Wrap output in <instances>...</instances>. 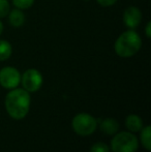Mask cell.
I'll list each match as a JSON object with an SVG mask.
<instances>
[{"label":"cell","instance_id":"obj_1","mask_svg":"<svg viewBox=\"0 0 151 152\" xmlns=\"http://www.w3.org/2000/svg\"><path fill=\"white\" fill-rule=\"evenodd\" d=\"M30 93L23 88L10 89L5 96V109L12 118L20 120L27 116L30 110Z\"/></svg>","mask_w":151,"mask_h":152},{"label":"cell","instance_id":"obj_2","mask_svg":"<svg viewBox=\"0 0 151 152\" xmlns=\"http://www.w3.org/2000/svg\"><path fill=\"white\" fill-rule=\"evenodd\" d=\"M142 38L133 29L123 31L114 42V51L121 58H131L139 53L142 48Z\"/></svg>","mask_w":151,"mask_h":152},{"label":"cell","instance_id":"obj_18","mask_svg":"<svg viewBox=\"0 0 151 152\" xmlns=\"http://www.w3.org/2000/svg\"><path fill=\"white\" fill-rule=\"evenodd\" d=\"M3 30H4V25H3V23H2L1 19H0V35L2 34V32H3Z\"/></svg>","mask_w":151,"mask_h":152},{"label":"cell","instance_id":"obj_11","mask_svg":"<svg viewBox=\"0 0 151 152\" xmlns=\"http://www.w3.org/2000/svg\"><path fill=\"white\" fill-rule=\"evenodd\" d=\"M12 55V46L8 40L0 39V61H6Z\"/></svg>","mask_w":151,"mask_h":152},{"label":"cell","instance_id":"obj_8","mask_svg":"<svg viewBox=\"0 0 151 152\" xmlns=\"http://www.w3.org/2000/svg\"><path fill=\"white\" fill-rule=\"evenodd\" d=\"M8 23L14 28H21L26 22V17H25L24 10H19V8H12L9 10L7 17Z\"/></svg>","mask_w":151,"mask_h":152},{"label":"cell","instance_id":"obj_6","mask_svg":"<svg viewBox=\"0 0 151 152\" xmlns=\"http://www.w3.org/2000/svg\"><path fill=\"white\" fill-rule=\"evenodd\" d=\"M21 83V72L14 66H5L0 69V85L10 90L17 88Z\"/></svg>","mask_w":151,"mask_h":152},{"label":"cell","instance_id":"obj_16","mask_svg":"<svg viewBox=\"0 0 151 152\" xmlns=\"http://www.w3.org/2000/svg\"><path fill=\"white\" fill-rule=\"evenodd\" d=\"M118 0H96L97 4H99L103 7H110V6H113L114 4L117 3Z\"/></svg>","mask_w":151,"mask_h":152},{"label":"cell","instance_id":"obj_17","mask_svg":"<svg viewBox=\"0 0 151 152\" xmlns=\"http://www.w3.org/2000/svg\"><path fill=\"white\" fill-rule=\"evenodd\" d=\"M145 35L147 38H151V22L148 21L147 24L145 25Z\"/></svg>","mask_w":151,"mask_h":152},{"label":"cell","instance_id":"obj_12","mask_svg":"<svg viewBox=\"0 0 151 152\" xmlns=\"http://www.w3.org/2000/svg\"><path fill=\"white\" fill-rule=\"evenodd\" d=\"M141 136H140V140L143 145V147L147 151L151 150V126H143L141 130Z\"/></svg>","mask_w":151,"mask_h":152},{"label":"cell","instance_id":"obj_10","mask_svg":"<svg viewBox=\"0 0 151 152\" xmlns=\"http://www.w3.org/2000/svg\"><path fill=\"white\" fill-rule=\"evenodd\" d=\"M99 127H101V130L104 134H108V136H112V134H115L116 132H118L119 123L114 118H106L101 121Z\"/></svg>","mask_w":151,"mask_h":152},{"label":"cell","instance_id":"obj_3","mask_svg":"<svg viewBox=\"0 0 151 152\" xmlns=\"http://www.w3.org/2000/svg\"><path fill=\"white\" fill-rule=\"evenodd\" d=\"M139 148V140L131 132H116L111 141L113 152H136Z\"/></svg>","mask_w":151,"mask_h":152},{"label":"cell","instance_id":"obj_19","mask_svg":"<svg viewBox=\"0 0 151 152\" xmlns=\"http://www.w3.org/2000/svg\"><path fill=\"white\" fill-rule=\"evenodd\" d=\"M83 1H90V0H83Z\"/></svg>","mask_w":151,"mask_h":152},{"label":"cell","instance_id":"obj_9","mask_svg":"<svg viewBox=\"0 0 151 152\" xmlns=\"http://www.w3.org/2000/svg\"><path fill=\"white\" fill-rule=\"evenodd\" d=\"M125 126L131 132H138L143 128V120L136 114H131L125 118Z\"/></svg>","mask_w":151,"mask_h":152},{"label":"cell","instance_id":"obj_5","mask_svg":"<svg viewBox=\"0 0 151 152\" xmlns=\"http://www.w3.org/2000/svg\"><path fill=\"white\" fill-rule=\"evenodd\" d=\"M42 83H44V77L42 72L36 68H28L21 75V83L23 89L31 92H36L42 88Z\"/></svg>","mask_w":151,"mask_h":152},{"label":"cell","instance_id":"obj_14","mask_svg":"<svg viewBox=\"0 0 151 152\" xmlns=\"http://www.w3.org/2000/svg\"><path fill=\"white\" fill-rule=\"evenodd\" d=\"M10 10V3L8 0H0V19L6 18Z\"/></svg>","mask_w":151,"mask_h":152},{"label":"cell","instance_id":"obj_7","mask_svg":"<svg viewBox=\"0 0 151 152\" xmlns=\"http://www.w3.org/2000/svg\"><path fill=\"white\" fill-rule=\"evenodd\" d=\"M143 19V14H142L141 10L135 5H131L126 7L123 12L122 15V21L125 27L127 29H136L140 26Z\"/></svg>","mask_w":151,"mask_h":152},{"label":"cell","instance_id":"obj_15","mask_svg":"<svg viewBox=\"0 0 151 152\" xmlns=\"http://www.w3.org/2000/svg\"><path fill=\"white\" fill-rule=\"evenodd\" d=\"M90 152H110V147L106 143L97 142L91 146Z\"/></svg>","mask_w":151,"mask_h":152},{"label":"cell","instance_id":"obj_4","mask_svg":"<svg viewBox=\"0 0 151 152\" xmlns=\"http://www.w3.org/2000/svg\"><path fill=\"white\" fill-rule=\"evenodd\" d=\"M71 126L79 136H90L96 130L97 121L92 115L87 113H79L73 118Z\"/></svg>","mask_w":151,"mask_h":152},{"label":"cell","instance_id":"obj_13","mask_svg":"<svg viewBox=\"0 0 151 152\" xmlns=\"http://www.w3.org/2000/svg\"><path fill=\"white\" fill-rule=\"evenodd\" d=\"M35 0H12V5L16 8H19V10H28L31 6L34 4Z\"/></svg>","mask_w":151,"mask_h":152}]
</instances>
